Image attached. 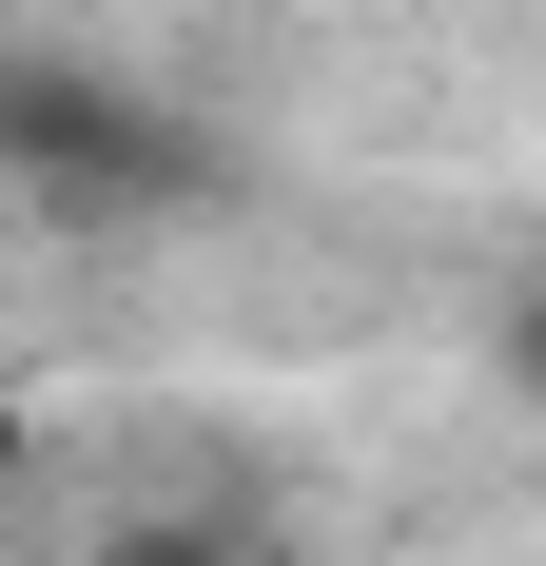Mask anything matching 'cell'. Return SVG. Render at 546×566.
Instances as JSON below:
<instances>
[{"mask_svg": "<svg viewBox=\"0 0 546 566\" xmlns=\"http://www.w3.org/2000/svg\"><path fill=\"white\" fill-rule=\"evenodd\" d=\"M40 489V410H20V371H0V509Z\"/></svg>", "mask_w": 546, "mask_h": 566, "instance_id": "cell-1", "label": "cell"}]
</instances>
